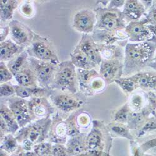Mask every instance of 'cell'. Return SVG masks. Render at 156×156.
I'll use <instances>...</instances> for the list:
<instances>
[{"label":"cell","mask_w":156,"mask_h":156,"mask_svg":"<svg viewBox=\"0 0 156 156\" xmlns=\"http://www.w3.org/2000/svg\"><path fill=\"white\" fill-rule=\"evenodd\" d=\"M156 50V37L142 43H128L124 49L123 76H130L142 71L153 60Z\"/></svg>","instance_id":"1"},{"label":"cell","mask_w":156,"mask_h":156,"mask_svg":"<svg viewBox=\"0 0 156 156\" xmlns=\"http://www.w3.org/2000/svg\"><path fill=\"white\" fill-rule=\"evenodd\" d=\"M94 11L96 16L95 29L108 31L125 30L127 23L119 9L96 6Z\"/></svg>","instance_id":"2"},{"label":"cell","mask_w":156,"mask_h":156,"mask_svg":"<svg viewBox=\"0 0 156 156\" xmlns=\"http://www.w3.org/2000/svg\"><path fill=\"white\" fill-rule=\"evenodd\" d=\"M26 50L30 57L56 64L60 63L53 43L47 37L41 36L35 32L30 44Z\"/></svg>","instance_id":"3"},{"label":"cell","mask_w":156,"mask_h":156,"mask_svg":"<svg viewBox=\"0 0 156 156\" xmlns=\"http://www.w3.org/2000/svg\"><path fill=\"white\" fill-rule=\"evenodd\" d=\"M77 68L70 60L60 62L57 66L51 88L67 90L71 93H75L77 90Z\"/></svg>","instance_id":"4"},{"label":"cell","mask_w":156,"mask_h":156,"mask_svg":"<svg viewBox=\"0 0 156 156\" xmlns=\"http://www.w3.org/2000/svg\"><path fill=\"white\" fill-rule=\"evenodd\" d=\"M29 62L38 85L45 89L51 88L58 64L40 61L31 57H29Z\"/></svg>","instance_id":"5"},{"label":"cell","mask_w":156,"mask_h":156,"mask_svg":"<svg viewBox=\"0 0 156 156\" xmlns=\"http://www.w3.org/2000/svg\"><path fill=\"white\" fill-rule=\"evenodd\" d=\"M77 77L78 84L85 91L90 90H93V92H100L105 88L107 84L95 69L90 70L77 69Z\"/></svg>","instance_id":"6"},{"label":"cell","mask_w":156,"mask_h":156,"mask_svg":"<svg viewBox=\"0 0 156 156\" xmlns=\"http://www.w3.org/2000/svg\"><path fill=\"white\" fill-rule=\"evenodd\" d=\"M96 16L94 10L82 9L77 11L73 16V28L82 34H91L95 30Z\"/></svg>","instance_id":"7"},{"label":"cell","mask_w":156,"mask_h":156,"mask_svg":"<svg viewBox=\"0 0 156 156\" xmlns=\"http://www.w3.org/2000/svg\"><path fill=\"white\" fill-rule=\"evenodd\" d=\"M148 22L144 18L137 21L127 24L124 30L129 40V43H137L147 41L154 36L147 27Z\"/></svg>","instance_id":"8"},{"label":"cell","mask_w":156,"mask_h":156,"mask_svg":"<svg viewBox=\"0 0 156 156\" xmlns=\"http://www.w3.org/2000/svg\"><path fill=\"white\" fill-rule=\"evenodd\" d=\"M8 25L11 40L17 44L27 48L33 40L34 32L18 20H11Z\"/></svg>","instance_id":"9"},{"label":"cell","mask_w":156,"mask_h":156,"mask_svg":"<svg viewBox=\"0 0 156 156\" xmlns=\"http://www.w3.org/2000/svg\"><path fill=\"white\" fill-rule=\"evenodd\" d=\"M91 36L98 44H101L118 45L123 48L129 43L128 37L124 30L108 31L95 29Z\"/></svg>","instance_id":"10"},{"label":"cell","mask_w":156,"mask_h":156,"mask_svg":"<svg viewBox=\"0 0 156 156\" xmlns=\"http://www.w3.org/2000/svg\"><path fill=\"white\" fill-rule=\"evenodd\" d=\"M123 69L124 59L102 60L99 73L107 84H111L123 76Z\"/></svg>","instance_id":"11"},{"label":"cell","mask_w":156,"mask_h":156,"mask_svg":"<svg viewBox=\"0 0 156 156\" xmlns=\"http://www.w3.org/2000/svg\"><path fill=\"white\" fill-rule=\"evenodd\" d=\"M76 46L80 48L96 66H99L102 61L98 43L94 40L91 34H83Z\"/></svg>","instance_id":"12"},{"label":"cell","mask_w":156,"mask_h":156,"mask_svg":"<svg viewBox=\"0 0 156 156\" xmlns=\"http://www.w3.org/2000/svg\"><path fill=\"white\" fill-rule=\"evenodd\" d=\"M9 108L13 113L20 127H24L31 121L28 102L22 98H13L9 100Z\"/></svg>","instance_id":"13"},{"label":"cell","mask_w":156,"mask_h":156,"mask_svg":"<svg viewBox=\"0 0 156 156\" xmlns=\"http://www.w3.org/2000/svg\"><path fill=\"white\" fill-rule=\"evenodd\" d=\"M147 9L139 0H127L126 1L122 11L125 21L127 23L137 21L142 16H146Z\"/></svg>","instance_id":"14"},{"label":"cell","mask_w":156,"mask_h":156,"mask_svg":"<svg viewBox=\"0 0 156 156\" xmlns=\"http://www.w3.org/2000/svg\"><path fill=\"white\" fill-rule=\"evenodd\" d=\"M49 123V119H43L24 128L22 131V136H24V140H27L31 143L40 141L44 139Z\"/></svg>","instance_id":"15"},{"label":"cell","mask_w":156,"mask_h":156,"mask_svg":"<svg viewBox=\"0 0 156 156\" xmlns=\"http://www.w3.org/2000/svg\"><path fill=\"white\" fill-rule=\"evenodd\" d=\"M31 118H44L52 111L48 101L42 98H33L28 102Z\"/></svg>","instance_id":"16"},{"label":"cell","mask_w":156,"mask_h":156,"mask_svg":"<svg viewBox=\"0 0 156 156\" xmlns=\"http://www.w3.org/2000/svg\"><path fill=\"white\" fill-rule=\"evenodd\" d=\"M52 101L57 108L65 112H69L78 108L83 102L73 96L66 94H55L52 96Z\"/></svg>","instance_id":"17"},{"label":"cell","mask_w":156,"mask_h":156,"mask_svg":"<svg viewBox=\"0 0 156 156\" xmlns=\"http://www.w3.org/2000/svg\"><path fill=\"white\" fill-rule=\"evenodd\" d=\"M26 50L24 47L21 46L11 40H6L0 43V60L8 62L16 57Z\"/></svg>","instance_id":"18"},{"label":"cell","mask_w":156,"mask_h":156,"mask_svg":"<svg viewBox=\"0 0 156 156\" xmlns=\"http://www.w3.org/2000/svg\"><path fill=\"white\" fill-rule=\"evenodd\" d=\"M70 61L77 69L90 70L97 67L86 54L76 46L70 53Z\"/></svg>","instance_id":"19"},{"label":"cell","mask_w":156,"mask_h":156,"mask_svg":"<svg viewBox=\"0 0 156 156\" xmlns=\"http://www.w3.org/2000/svg\"><path fill=\"white\" fill-rule=\"evenodd\" d=\"M138 87L145 90H156V71H142L134 74Z\"/></svg>","instance_id":"20"},{"label":"cell","mask_w":156,"mask_h":156,"mask_svg":"<svg viewBox=\"0 0 156 156\" xmlns=\"http://www.w3.org/2000/svg\"><path fill=\"white\" fill-rule=\"evenodd\" d=\"M14 77L19 86L28 87H36L39 86L30 62L28 66L15 74Z\"/></svg>","instance_id":"21"},{"label":"cell","mask_w":156,"mask_h":156,"mask_svg":"<svg viewBox=\"0 0 156 156\" xmlns=\"http://www.w3.org/2000/svg\"><path fill=\"white\" fill-rule=\"evenodd\" d=\"M98 44L102 60H111L115 59H124V50H123L122 47L118 45Z\"/></svg>","instance_id":"22"},{"label":"cell","mask_w":156,"mask_h":156,"mask_svg":"<svg viewBox=\"0 0 156 156\" xmlns=\"http://www.w3.org/2000/svg\"><path fill=\"white\" fill-rule=\"evenodd\" d=\"M20 3V1H15V0H1L0 1L1 24L11 21L13 18L15 11L19 8Z\"/></svg>","instance_id":"23"},{"label":"cell","mask_w":156,"mask_h":156,"mask_svg":"<svg viewBox=\"0 0 156 156\" xmlns=\"http://www.w3.org/2000/svg\"><path fill=\"white\" fill-rule=\"evenodd\" d=\"M29 57L27 50H24L23 53L6 63L8 68L13 76L28 66Z\"/></svg>","instance_id":"24"},{"label":"cell","mask_w":156,"mask_h":156,"mask_svg":"<svg viewBox=\"0 0 156 156\" xmlns=\"http://www.w3.org/2000/svg\"><path fill=\"white\" fill-rule=\"evenodd\" d=\"M15 91L16 95L22 99L28 98L31 96L34 98L42 97L45 93H47L48 89L36 87H23L19 85L15 86Z\"/></svg>","instance_id":"25"},{"label":"cell","mask_w":156,"mask_h":156,"mask_svg":"<svg viewBox=\"0 0 156 156\" xmlns=\"http://www.w3.org/2000/svg\"><path fill=\"white\" fill-rule=\"evenodd\" d=\"M1 117L7 124L9 131L15 133L18 130L19 125L13 113L5 105H2L1 107Z\"/></svg>","instance_id":"26"},{"label":"cell","mask_w":156,"mask_h":156,"mask_svg":"<svg viewBox=\"0 0 156 156\" xmlns=\"http://www.w3.org/2000/svg\"><path fill=\"white\" fill-rule=\"evenodd\" d=\"M115 83L118 84L124 92L129 93H131L138 87L137 81L134 75L130 76H122L119 79L117 80Z\"/></svg>","instance_id":"27"},{"label":"cell","mask_w":156,"mask_h":156,"mask_svg":"<svg viewBox=\"0 0 156 156\" xmlns=\"http://www.w3.org/2000/svg\"><path fill=\"white\" fill-rule=\"evenodd\" d=\"M101 133L99 129L94 128L87 136L86 144L89 149H94L98 147L101 141Z\"/></svg>","instance_id":"28"},{"label":"cell","mask_w":156,"mask_h":156,"mask_svg":"<svg viewBox=\"0 0 156 156\" xmlns=\"http://www.w3.org/2000/svg\"><path fill=\"white\" fill-rule=\"evenodd\" d=\"M18 8L20 14L26 18H31L34 15V7L30 1H24L20 3Z\"/></svg>","instance_id":"29"},{"label":"cell","mask_w":156,"mask_h":156,"mask_svg":"<svg viewBox=\"0 0 156 156\" xmlns=\"http://www.w3.org/2000/svg\"><path fill=\"white\" fill-rule=\"evenodd\" d=\"M13 74L10 71L5 62H0V83L2 84L6 83L12 79Z\"/></svg>","instance_id":"30"},{"label":"cell","mask_w":156,"mask_h":156,"mask_svg":"<svg viewBox=\"0 0 156 156\" xmlns=\"http://www.w3.org/2000/svg\"><path fill=\"white\" fill-rule=\"evenodd\" d=\"M129 114L130 113L128 106H124L116 112L114 115V120L120 122H126L129 119Z\"/></svg>","instance_id":"31"},{"label":"cell","mask_w":156,"mask_h":156,"mask_svg":"<svg viewBox=\"0 0 156 156\" xmlns=\"http://www.w3.org/2000/svg\"><path fill=\"white\" fill-rule=\"evenodd\" d=\"M83 149V146L81 143V139L79 137L73 138L69 144V150L73 154H78Z\"/></svg>","instance_id":"32"},{"label":"cell","mask_w":156,"mask_h":156,"mask_svg":"<svg viewBox=\"0 0 156 156\" xmlns=\"http://www.w3.org/2000/svg\"><path fill=\"white\" fill-rule=\"evenodd\" d=\"M147 11L145 18L148 24L156 25V1H153L151 7Z\"/></svg>","instance_id":"33"},{"label":"cell","mask_w":156,"mask_h":156,"mask_svg":"<svg viewBox=\"0 0 156 156\" xmlns=\"http://www.w3.org/2000/svg\"><path fill=\"white\" fill-rule=\"evenodd\" d=\"M16 93L15 86H12L8 83H4L1 84L0 87V95L1 97H7L14 94Z\"/></svg>","instance_id":"34"},{"label":"cell","mask_w":156,"mask_h":156,"mask_svg":"<svg viewBox=\"0 0 156 156\" xmlns=\"http://www.w3.org/2000/svg\"><path fill=\"white\" fill-rule=\"evenodd\" d=\"M111 129L113 132L121 136L126 137L127 138H131V136L130 134L129 131L124 126L119 125H114L111 127Z\"/></svg>","instance_id":"35"},{"label":"cell","mask_w":156,"mask_h":156,"mask_svg":"<svg viewBox=\"0 0 156 156\" xmlns=\"http://www.w3.org/2000/svg\"><path fill=\"white\" fill-rule=\"evenodd\" d=\"M143 103V99L140 95L135 94L134 95L131 100V106L134 110H139L141 108Z\"/></svg>","instance_id":"36"},{"label":"cell","mask_w":156,"mask_h":156,"mask_svg":"<svg viewBox=\"0 0 156 156\" xmlns=\"http://www.w3.org/2000/svg\"><path fill=\"white\" fill-rule=\"evenodd\" d=\"M49 149L50 145L49 144H48V143H41V144H40L36 146L34 151L37 154L41 156L44 154H48Z\"/></svg>","instance_id":"37"},{"label":"cell","mask_w":156,"mask_h":156,"mask_svg":"<svg viewBox=\"0 0 156 156\" xmlns=\"http://www.w3.org/2000/svg\"><path fill=\"white\" fill-rule=\"evenodd\" d=\"M16 139L11 135H8L5 137V146L6 149L9 151H12L16 148Z\"/></svg>","instance_id":"38"},{"label":"cell","mask_w":156,"mask_h":156,"mask_svg":"<svg viewBox=\"0 0 156 156\" xmlns=\"http://www.w3.org/2000/svg\"><path fill=\"white\" fill-rule=\"evenodd\" d=\"M155 129H156V121L155 120L150 121L147 122L145 124V126L142 127V130L139 133V136H140L141 135L144 134L146 132L152 131V130H154Z\"/></svg>","instance_id":"39"},{"label":"cell","mask_w":156,"mask_h":156,"mask_svg":"<svg viewBox=\"0 0 156 156\" xmlns=\"http://www.w3.org/2000/svg\"><path fill=\"white\" fill-rule=\"evenodd\" d=\"M10 29L9 25L1 26L0 28V42H3L6 40V37L9 34Z\"/></svg>","instance_id":"40"},{"label":"cell","mask_w":156,"mask_h":156,"mask_svg":"<svg viewBox=\"0 0 156 156\" xmlns=\"http://www.w3.org/2000/svg\"><path fill=\"white\" fill-rule=\"evenodd\" d=\"M126 1L124 0H119V1H109L106 7L109 8H116L119 9L120 8L124 7Z\"/></svg>","instance_id":"41"},{"label":"cell","mask_w":156,"mask_h":156,"mask_svg":"<svg viewBox=\"0 0 156 156\" xmlns=\"http://www.w3.org/2000/svg\"><path fill=\"white\" fill-rule=\"evenodd\" d=\"M53 151L55 156H67L64 149L61 146H55L53 148Z\"/></svg>","instance_id":"42"},{"label":"cell","mask_w":156,"mask_h":156,"mask_svg":"<svg viewBox=\"0 0 156 156\" xmlns=\"http://www.w3.org/2000/svg\"><path fill=\"white\" fill-rule=\"evenodd\" d=\"M80 121V123L81 125L83 126H86L87 125L89 122V117L87 115H80V118L79 119Z\"/></svg>","instance_id":"43"},{"label":"cell","mask_w":156,"mask_h":156,"mask_svg":"<svg viewBox=\"0 0 156 156\" xmlns=\"http://www.w3.org/2000/svg\"><path fill=\"white\" fill-rule=\"evenodd\" d=\"M147 27L152 34L156 37V25L147 24Z\"/></svg>","instance_id":"44"},{"label":"cell","mask_w":156,"mask_h":156,"mask_svg":"<svg viewBox=\"0 0 156 156\" xmlns=\"http://www.w3.org/2000/svg\"><path fill=\"white\" fill-rule=\"evenodd\" d=\"M149 67L151 68L152 69H153L154 71H156V64L153 63V62H151L149 64Z\"/></svg>","instance_id":"45"},{"label":"cell","mask_w":156,"mask_h":156,"mask_svg":"<svg viewBox=\"0 0 156 156\" xmlns=\"http://www.w3.org/2000/svg\"><path fill=\"white\" fill-rule=\"evenodd\" d=\"M23 156H34L33 153H31V152H28L27 154H25Z\"/></svg>","instance_id":"46"},{"label":"cell","mask_w":156,"mask_h":156,"mask_svg":"<svg viewBox=\"0 0 156 156\" xmlns=\"http://www.w3.org/2000/svg\"><path fill=\"white\" fill-rule=\"evenodd\" d=\"M151 62H153V63H155V64H156V50H155V56H154V58L153 60H152Z\"/></svg>","instance_id":"47"},{"label":"cell","mask_w":156,"mask_h":156,"mask_svg":"<svg viewBox=\"0 0 156 156\" xmlns=\"http://www.w3.org/2000/svg\"><path fill=\"white\" fill-rule=\"evenodd\" d=\"M41 156H52V155H49V154H44V155H41Z\"/></svg>","instance_id":"48"},{"label":"cell","mask_w":156,"mask_h":156,"mask_svg":"<svg viewBox=\"0 0 156 156\" xmlns=\"http://www.w3.org/2000/svg\"><path fill=\"white\" fill-rule=\"evenodd\" d=\"M79 156H86V155H79Z\"/></svg>","instance_id":"49"}]
</instances>
